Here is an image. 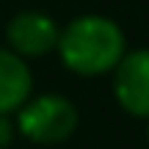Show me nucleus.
<instances>
[{"label": "nucleus", "mask_w": 149, "mask_h": 149, "mask_svg": "<svg viewBox=\"0 0 149 149\" xmlns=\"http://www.w3.org/2000/svg\"><path fill=\"white\" fill-rule=\"evenodd\" d=\"M55 53L69 72L100 77L116 69L127 53V36L122 25L105 14H80L61 28Z\"/></svg>", "instance_id": "obj_1"}, {"label": "nucleus", "mask_w": 149, "mask_h": 149, "mask_svg": "<svg viewBox=\"0 0 149 149\" xmlns=\"http://www.w3.org/2000/svg\"><path fill=\"white\" fill-rule=\"evenodd\" d=\"M14 124L25 141L39 146H55L74 135L80 124V113L69 97L44 91V94L28 97L25 105L14 113Z\"/></svg>", "instance_id": "obj_2"}, {"label": "nucleus", "mask_w": 149, "mask_h": 149, "mask_svg": "<svg viewBox=\"0 0 149 149\" xmlns=\"http://www.w3.org/2000/svg\"><path fill=\"white\" fill-rule=\"evenodd\" d=\"M113 74V97L119 108L135 119H149V47H135L122 55Z\"/></svg>", "instance_id": "obj_3"}, {"label": "nucleus", "mask_w": 149, "mask_h": 149, "mask_svg": "<svg viewBox=\"0 0 149 149\" xmlns=\"http://www.w3.org/2000/svg\"><path fill=\"white\" fill-rule=\"evenodd\" d=\"M58 36H61V25L55 22V17L36 8L14 14L6 25V42H8L6 47L14 50L17 55H22L25 61L55 53Z\"/></svg>", "instance_id": "obj_4"}, {"label": "nucleus", "mask_w": 149, "mask_h": 149, "mask_svg": "<svg viewBox=\"0 0 149 149\" xmlns=\"http://www.w3.org/2000/svg\"><path fill=\"white\" fill-rule=\"evenodd\" d=\"M33 94V72L22 55L0 47V113L14 116Z\"/></svg>", "instance_id": "obj_5"}, {"label": "nucleus", "mask_w": 149, "mask_h": 149, "mask_svg": "<svg viewBox=\"0 0 149 149\" xmlns=\"http://www.w3.org/2000/svg\"><path fill=\"white\" fill-rule=\"evenodd\" d=\"M14 135H17V124L11 113H0V149H8L14 144Z\"/></svg>", "instance_id": "obj_6"}, {"label": "nucleus", "mask_w": 149, "mask_h": 149, "mask_svg": "<svg viewBox=\"0 0 149 149\" xmlns=\"http://www.w3.org/2000/svg\"><path fill=\"white\" fill-rule=\"evenodd\" d=\"M146 122H149V119H146ZM146 138H149V124H146Z\"/></svg>", "instance_id": "obj_7"}]
</instances>
